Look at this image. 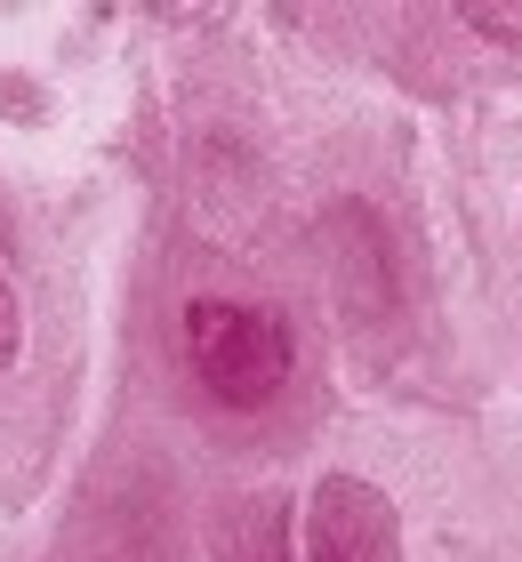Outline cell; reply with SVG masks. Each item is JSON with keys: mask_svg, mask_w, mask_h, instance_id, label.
Wrapping results in <instances>:
<instances>
[{"mask_svg": "<svg viewBox=\"0 0 522 562\" xmlns=\"http://www.w3.org/2000/svg\"><path fill=\"white\" fill-rule=\"evenodd\" d=\"M306 562H402V522L362 474H322L306 498Z\"/></svg>", "mask_w": 522, "mask_h": 562, "instance_id": "obj_2", "label": "cell"}, {"mask_svg": "<svg viewBox=\"0 0 522 562\" xmlns=\"http://www.w3.org/2000/svg\"><path fill=\"white\" fill-rule=\"evenodd\" d=\"M466 24H482V33H522V9H466Z\"/></svg>", "mask_w": 522, "mask_h": 562, "instance_id": "obj_5", "label": "cell"}, {"mask_svg": "<svg viewBox=\"0 0 522 562\" xmlns=\"http://www.w3.org/2000/svg\"><path fill=\"white\" fill-rule=\"evenodd\" d=\"M16 338H24V322H16V297H9V281H0V370L16 362Z\"/></svg>", "mask_w": 522, "mask_h": 562, "instance_id": "obj_4", "label": "cell"}, {"mask_svg": "<svg viewBox=\"0 0 522 562\" xmlns=\"http://www.w3.org/2000/svg\"><path fill=\"white\" fill-rule=\"evenodd\" d=\"M186 362L201 370V386L257 411L290 386V322L274 305H242V297H193L186 305Z\"/></svg>", "mask_w": 522, "mask_h": 562, "instance_id": "obj_1", "label": "cell"}, {"mask_svg": "<svg viewBox=\"0 0 522 562\" xmlns=\"http://www.w3.org/2000/svg\"><path fill=\"white\" fill-rule=\"evenodd\" d=\"M209 554L218 562H290V498L249 491L209 515Z\"/></svg>", "mask_w": 522, "mask_h": 562, "instance_id": "obj_3", "label": "cell"}]
</instances>
